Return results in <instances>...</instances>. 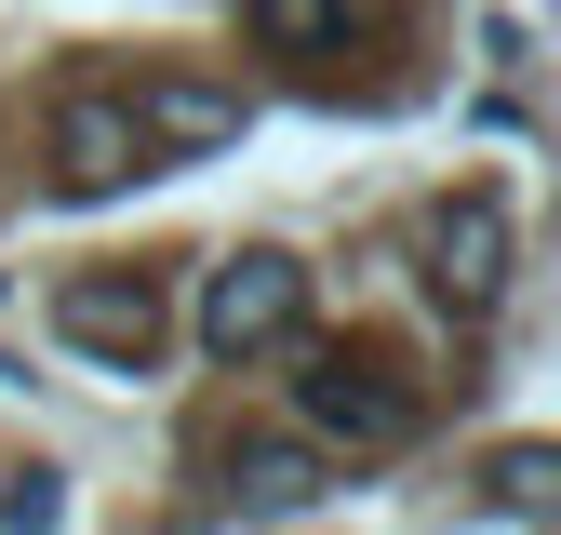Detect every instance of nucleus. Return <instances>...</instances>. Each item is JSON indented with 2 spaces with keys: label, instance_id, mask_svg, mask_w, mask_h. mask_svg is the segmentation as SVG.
<instances>
[{
  "label": "nucleus",
  "instance_id": "nucleus-9",
  "mask_svg": "<svg viewBox=\"0 0 561 535\" xmlns=\"http://www.w3.org/2000/svg\"><path fill=\"white\" fill-rule=\"evenodd\" d=\"M495 509H508V522L548 509V442H508V455H495Z\"/></svg>",
  "mask_w": 561,
  "mask_h": 535
},
{
  "label": "nucleus",
  "instance_id": "nucleus-3",
  "mask_svg": "<svg viewBox=\"0 0 561 535\" xmlns=\"http://www.w3.org/2000/svg\"><path fill=\"white\" fill-rule=\"evenodd\" d=\"M54 334L94 349L107 375H148V362H161V282H148V268H94V282L54 295Z\"/></svg>",
  "mask_w": 561,
  "mask_h": 535
},
{
  "label": "nucleus",
  "instance_id": "nucleus-4",
  "mask_svg": "<svg viewBox=\"0 0 561 535\" xmlns=\"http://www.w3.org/2000/svg\"><path fill=\"white\" fill-rule=\"evenodd\" d=\"M428 295L455 321H495V295H508V201L495 187H468V201L428 215Z\"/></svg>",
  "mask_w": 561,
  "mask_h": 535
},
{
  "label": "nucleus",
  "instance_id": "nucleus-10",
  "mask_svg": "<svg viewBox=\"0 0 561 535\" xmlns=\"http://www.w3.org/2000/svg\"><path fill=\"white\" fill-rule=\"evenodd\" d=\"M0 522H14V535H54V522H67V496H54V468H27V482L0 496Z\"/></svg>",
  "mask_w": 561,
  "mask_h": 535
},
{
  "label": "nucleus",
  "instance_id": "nucleus-7",
  "mask_svg": "<svg viewBox=\"0 0 561 535\" xmlns=\"http://www.w3.org/2000/svg\"><path fill=\"white\" fill-rule=\"evenodd\" d=\"M228 496H241L254 522H295V509L321 496V455H308V442H241V455H228Z\"/></svg>",
  "mask_w": 561,
  "mask_h": 535
},
{
  "label": "nucleus",
  "instance_id": "nucleus-6",
  "mask_svg": "<svg viewBox=\"0 0 561 535\" xmlns=\"http://www.w3.org/2000/svg\"><path fill=\"white\" fill-rule=\"evenodd\" d=\"M121 107L148 134V161H187V148H228L241 134V94H215V81H134Z\"/></svg>",
  "mask_w": 561,
  "mask_h": 535
},
{
  "label": "nucleus",
  "instance_id": "nucleus-8",
  "mask_svg": "<svg viewBox=\"0 0 561 535\" xmlns=\"http://www.w3.org/2000/svg\"><path fill=\"white\" fill-rule=\"evenodd\" d=\"M254 41L267 54H321V41H347V0H254Z\"/></svg>",
  "mask_w": 561,
  "mask_h": 535
},
{
  "label": "nucleus",
  "instance_id": "nucleus-1",
  "mask_svg": "<svg viewBox=\"0 0 561 535\" xmlns=\"http://www.w3.org/2000/svg\"><path fill=\"white\" fill-rule=\"evenodd\" d=\"M295 401H308V429L347 442V455H401L414 429H428V401H414V375H401L388 349H308Z\"/></svg>",
  "mask_w": 561,
  "mask_h": 535
},
{
  "label": "nucleus",
  "instance_id": "nucleus-2",
  "mask_svg": "<svg viewBox=\"0 0 561 535\" xmlns=\"http://www.w3.org/2000/svg\"><path fill=\"white\" fill-rule=\"evenodd\" d=\"M308 334V268L295 254H228L201 282V349L215 362H254V349H295Z\"/></svg>",
  "mask_w": 561,
  "mask_h": 535
},
{
  "label": "nucleus",
  "instance_id": "nucleus-5",
  "mask_svg": "<svg viewBox=\"0 0 561 535\" xmlns=\"http://www.w3.org/2000/svg\"><path fill=\"white\" fill-rule=\"evenodd\" d=\"M134 174H161L148 134H134V107H121V94H67V107H54V187H67V201H107V187H134Z\"/></svg>",
  "mask_w": 561,
  "mask_h": 535
}]
</instances>
